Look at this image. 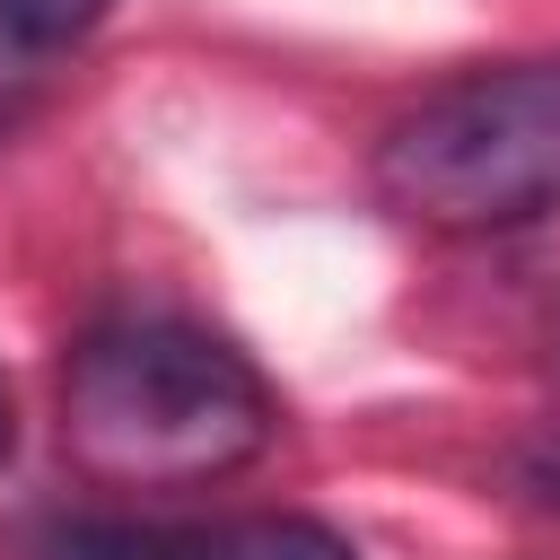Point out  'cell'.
I'll use <instances>...</instances> for the list:
<instances>
[{
  "label": "cell",
  "instance_id": "cell-2",
  "mask_svg": "<svg viewBox=\"0 0 560 560\" xmlns=\"http://www.w3.org/2000/svg\"><path fill=\"white\" fill-rule=\"evenodd\" d=\"M376 192L438 236H508L560 210V61L438 79L376 140Z\"/></svg>",
  "mask_w": 560,
  "mask_h": 560
},
{
  "label": "cell",
  "instance_id": "cell-1",
  "mask_svg": "<svg viewBox=\"0 0 560 560\" xmlns=\"http://www.w3.org/2000/svg\"><path fill=\"white\" fill-rule=\"evenodd\" d=\"M280 402L245 350L184 315H114L61 359V446L105 490H192L245 472Z\"/></svg>",
  "mask_w": 560,
  "mask_h": 560
},
{
  "label": "cell",
  "instance_id": "cell-4",
  "mask_svg": "<svg viewBox=\"0 0 560 560\" xmlns=\"http://www.w3.org/2000/svg\"><path fill=\"white\" fill-rule=\"evenodd\" d=\"M114 0H0V140L52 88V70L105 26Z\"/></svg>",
  "mask_w": 560,
  "mask_h": 560
},
{
  "label": "cell",
  "instance_id": "cell-5",
  "mask_svg": "<svg viewBox=\"0 0 560 560\" xmlns=\"http://www.w3.org/2000/svg\"><path fill=\"white\" fill-rule=\"evenodd\" d=\"M9 446H18V402H9V385H0V464H9Z\"/></svg>",
  "mask_w": 560,
  "mask_h": 560
},
{
  "label": "cell",
  "instance_id": "cell-3",
  "mask_svg": "<svg viewBox=\"0 0 560 560\" xmlns=\"http://www.w3.org/2000/svg\"><path fill=\"white\" fill-rule=\"evenodd\" d=\"M26 560H359V551L315 516H210V525L70 516L44 525Z\"/></svg>",
  "mask_w": 560,
  "mask_h": 560
}]
</instances>
